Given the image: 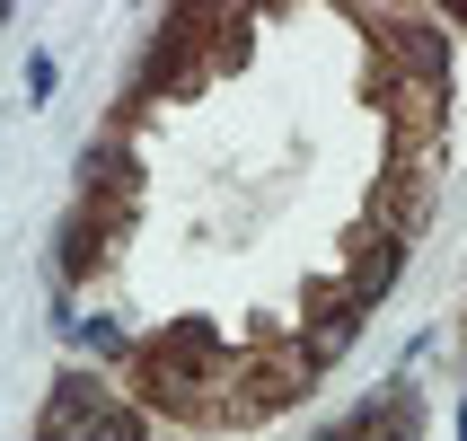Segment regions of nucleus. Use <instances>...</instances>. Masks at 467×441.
<instances>
[{
    "mask_svg": "<svg viewBox=\"0 0 467 441\" xmlns=\"http://www.w3.org/2000/svg\"><path fill=\"white\" fill-rule=\"evenodd\" d=\"M79 441H150V415L132 397H115V406H98V415L79 424Z\"/></svg>",
    "mask_w": 467,
    "mask_h": 441,
    "instance_id": "6e6552de",
    "label": "nucleus"
},
{
    "mask_svg": "<svg viewBox=\"0 0 467 441\" xmlns=\"http://www.w3.org/2000/svg\"><path fill=\"white\" fill-rule=\"evenodd\" d=\"M362 26H370V62H379L389 89H441L450 79V45L423 18H397L389 9V18H362Z\"/></svg>",
    "mask_w": 467,
    "mask_h": 441,
    "instance_id": "f03ea898",
    "label": "nucleus"
},
{
    "mask_svg": "<svg viewBox=\"0 0 467 441\" xmlns=\"http://www.w3.org/2000/svg\"><path fill=\"white\" fill-rule=\"evenodd\" d=\"M132 230V194H115V185H79L71 221H62V283H88L106 257H115V238Z\"/></svg>",
    "mask_w": 467,
    "mask_h": 441,
    "instance_id": "f257e3e1",
    "label": "nucleus"
},
{
    "mask_svg": "<svg viewBox=\"0 0 467 441\" xmlns=\"http://www.w3.org/2000/svg\"><path fill=\"white\" fill-rule=\"evenodd\" d=\"M423 221H432V177H423V168H397V177H379V185H370V230L415 238Z\"/></svg>",
    "mask_w": 467,
    "mask_h": 441,
    "instance_id": "20e7f679",
    "label": "nucleus"
},
{
    "mask_svg": "<svg viewBox=\"0 0 467 441\" xmlns=\"http://www.w3.org/2000/svg\"><path fill=\"white\" fill-rule=\"evenodd\" d=\"M36 441H79V433H71L62 415H45V424H36Z\"/></svg>",
    "mask_w": 467,
    "mask_h": 441,
    "instance_id": "1a4fd4ad",
    "label": "nucleus"
},
{
    "mask_svg": "<svg viewBox=\"0 0 467 441\" xmlns=\"http://www.w3.org/2000/svg\"><path fill=\"white\" fill-rule=\"evenodd\" d=\"M353 336H362V318H309V327L291 336V353H300L309 371H336V362H344V344H353Z\"/></svg>",
    "mask_w": 467,
    "mask_h": 441,
    "instance_id": "0eeeda50",
    "label": "nucleus"
},
{
    "mask_svg": "<svg viewBox=\"0 0 467 441\" xmlns=\"http://www.w3.org/2000/svg\"><path fill=\"white\" fill-rule=\"evenodd\" d=\"M415 433H423V406L397 389L389 406H362V415H344L336 433H317V441H415Z\"/></svg>",
    "mask_w": 467,
    "mask_h": 441,
    "instance_id": "39448f33",
    "label": "nucleus"
},
{
    "mask_svg": "<svg viewBox=\"0 0 467 441\" xmlns=\"http://www.w3.org/2000/svg\"><path fill=\"white\" fill-rule=\"evenodd\" d=\"M397 274H406V238H389V230H370V221H362V230H353V238H344V291H353V310H379V300H389V291H397Z\"/></svg>",
    "mask_w": 467,
    "mask_h": 441,
    "instance_id": "7ed1b4c3",
    "label": "nucleus"
},
{
    "mask_svg": "<svg viewBox=\"0 0 467 441\" xmlns=\"http://www.w3.org/2000/svg\"><path fill=\"white\" fill-rule=\"evenodd\" d=\"M115 397H124V389H115V380H98V371H62V380H53V397H45V415H62V424H71V433H79V424H88V415H98V406H115Z\"/></svg>",
    "mask_w": 467,
    "mask_h": 441,
    "instance_id": "423d86ee",
    "label": "nucleus"
}]
</instances>
